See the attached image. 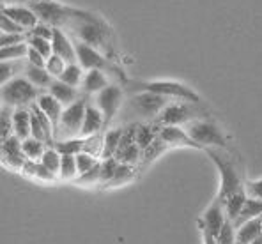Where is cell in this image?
Wrapping results in <instances>:
<instances>
[{
  "mask_svg": "<svg viewBox=\"0 0 262 244\" xmlns=\"http://www.w3.org/2000/svg\"><path fill=\"white\" fill-rule=\"evenodd\" d=\"M246 188V195L253 196V198H260L262 200V179L259 181H250L245 184Z\"/></svg>",
  "mask_w": 262,
  "mask_h": 244,
  "instance_id": "cell-48",
  "label": "cell"
},
{
  "mask_svg": "<svg viewBox=\"0 0 262 244\" xmlns=\"http://www.w3.org/2000/svg\"><path fill=\"white\" fill-rule=\"evenodd\" d=\"M96 183H101V161H99L94 168L89 170V172L82 173L78 179V184H82V186H91Z\"/></svg>",
  "mask_w": 262,
  "mask_h": 244,
  "instance_id": "cell-44",
  "label": "cell"
},
{
  "mask_svg": "<svg viewBox=\"0 0 262 244\" xmlns=\"http://www.w3.org/2000/svg\"><path fill=\"white\" fill-rule=\"evenodd\" d=\"M21 149L23 154L27 156V160L41 161V158H43L45 150L48 149V145H46V142L39 140V138L29 137L27 140H21Z\"/></svg>",
  "mask_w": 262,
  "mask_h": 244,
  "instance_id": "cell-27",
  "label": "cell"
},
{
  "mask_svg": "<svg viewBox=\"0 0 262 244\" xmlns=\"http://www.w3.org/2000/svg\"><path fill=\"white\" fill-rule=\"evenodd\" d=\"M172 99L163 98V96H158V94H151V92H138V94L131 96L129 106L140 119L156 121L158 115L165 110V106Z\"/></svg>",
  "mask_w": 262,
  "mask_h": 244,
  "instance_id": "cell-10",
  "label": "cell"
},
{
  "mask_svg": "<svg viewBox=\"0 0 262 244\" xmlns=\"http://www.w3.org/2000/svg\"><path fill=\"white\" fill-rule=\"evenodd\" d=\"M48 92L57 99V101L62 103L64 106H69V104H73L75 101H78V99L82 98L80 92H78V88L73 87V85L64 83V81H60V80L53 81L52 87L48 88Z\"/></svg>",
  "mask_w": 262,
  "mask_h": 244,
  "instance_id": "cell-20",
  "label": "cell"
},
{
  "mask_svg": "<svg viewBox=\"0 0 262 244\" xmlns=\"http://www.w3.org/2000/svg\"><path fill=\"white\" fill-rule=\"evenodd\" d=\"M128 87L131 88L133 94L138 92H151V94L163 96L168 99H184V101H195L199 103V94L190 88L188 85L181 83V81L172 80H154V81H129Z\"/></svg>",
  "mask_w": 262,
  "mask_h": 244,
  "instance_id": "cell-5",
  "label": "cell"
},
{
  "mask_svg": "<svg viewBox=\"0 0 262 244\" xmlns=\"http://www.w3.org/2000/svg\"><path fill=\"white\" fill-rule=\"evenodd\" d=\"M83 76H85L83 75V68L78 64V62H75V64L66 65L64 73L60 75V78H57V80H60V81H64V83L73 85V87L78 88L80 85L83 83Z\"/></svg>",
  "mask_w": 262,
  "mask_h": 244,
  "instance_id": "cell-30",
  "label": "cell"
},
{
  "mask_svg": "<svg viewBox=\"0 0 262 244\" xmlns=\"http://www.w3.org/2000/svg\"><path fill=\"white\" fill-rule=\"evenodd\" d=\"M30 108H16L13 114V133L20 140H27L32 137V126H30Z\"/></svg>",
  "mask_w": 262,
  "mask_h": 244,
  "instance_id": "cell-21",
  "label": "cell"
},
{
  "mask_svg": "<svg viewBox=\"0 0 262 244\" xmlns=\"http://www.w3.org/2000/svg\"><path fill=\"white\" fill-rule=\"evenodd\" d=\"M117 168H119V161L115 158H105V160H101V183L110 184L114 181Z\"/></svg>",
  "mask_w": 262,
  "mask_h": 244,
  "instance_id": "cell-40",
  "label": "cell"
},
{
  "mask_svg": "<svg viewBox=\"0 0 262 244\" xmlns=\"http://www.w3.org/2000/svg\"><path fill=\"white\" fill-rule=\"evenodd\" d=\"M122 87L117 83H110L106 88H103L99 94H96V106L101 110L103 117H105V127L114 121V117L117 115L119 108L122 104Z\"/></svg>",
  "mask_w": 262,
  "mask_h": 244,
  "instance_id": "cell-11",
  "label": "cell"
},
{
  "mask_svg": "<svg viewBox=\"0 0 262 244\" xmlns=\"http://www.w3.org/2000/svg\"><path fill=\"white\" fill-rule=\"evenodd\" d=\"M204 152L214 161V165H216L220 170V175H222V186H220V195H218L220 202L223 204L232 193H237V191H241V189H245V184H243L239 173L236 172V166L232 165L229 156L220 154L213 149H206Z\"/></svg>",
  "mask_w": 262,
  "mask_h": 244,
  "instance_id": "cell-6",
  "label": "cell"
},
{
  "mask_svg": "<svg viewBox=\"0 0 262 244\" xmlns=\"http://www.w3.org/2000/svg\"><path fill=\"white\" fill-rule=\"evenodd\" d=\"M186 133L191 138L200 143L204 149H207L209 145L220 147V149H225L227 147V138L222 133V129L209 119H199V121H191L186 124Z\"/></svg>",
  "mask_w": 262,
  "mask_h": 244,
  "instance_id": "cell-8",
  "label": "cell"
},
{
  "mask_svg": "<svg viewBox=\"0 0 262 244\" xmlns=\"http://www.w3.org/2000/svg\"><path fill=\"white\" fill-rule=\"evenodd\" d=\"M133 175H135V166L119 163V168H117V172H115L114 181H112L108 186H117L122 183H128V181L133 179Z\"/></svg>",
  "mask_w": 262,
  "mask_h": 244,
  "instance_id": "cell-42",
  "label": "cell"
},
{
  "mask_svg": "<svg viewBox=\"0 0 262 244\" xmlns=\"http://www.w3.org/2000/svg\"><path fill=\"white\" fill-rule=\"evenodd\" d=\"M115 160L119 163H124V165L137 166L142 160V149L138 147V143H131V145L121 147V149L115 152Z\"/></svg>",
  "mask_w": 262,
  "mask_h": 244,
  "instance_id": "cell-28",
  "label": "cell"
},
{
  "mask_svg": "<svg viewBox=\"0 0 262 244\" xmlns=\"http://www.w3.org/2000/svg\"><path fill=\"white\" fill-rule=\"evenodd\" d=\"M158 137L167 143L168 147H193V149L206 150L200 143H196L193 138L186 133V129H183L181 126H161Z\"/></svg>",
  "mask_w": 262,
  "mask_h": 244,
  "instance_id": "cell-12",
  "label": "cell"
},
{
  "mask_svg": "<svg viewBox=\"0 0 262 244\" xmlns=\"http://www.w3.org/2000/svg\"><path fill=\"white\" fill-rule=\"evenodd\" d=\"M87 94H83L78 101L64 108L62 119H60L59 133H57L55 140H62V138H76L82 133V124L85 117V108H87Z\"/></svg>",
  "mask_w": 262,
  "mask_h": 244,
  "instance_id": "cell-9",
  "label": "cell"
},
{
  "mask_svg": "<svg viewBox=\"0 0 262 244\" xmlns=\"http://www.w3.org/2000/svg\"><path fill=\"white\" fill-rule=\"evenodd\" d=\"M216 241H218V244H236V241H237V230H236V227H234L232 219L227 218V221L223 223L222 230H220Z\"/></svg>",
  "mask_w": 262,
  "mask_h": 244,
  "instance_id": "cell-37",
  "label": "cell"
},
{
  "mask_svg": "<svg viewBox=\"0 0 262 244\" xmlns=\"http://www.w3.org/2000/svg\"><path fill=\"white\" fill-rule=\"evenodd\" d=\"M29 7L37 14L39 21L48 23L53 29H66L73 14V7H66L53 0H30Z\"/></svg>",
  "mask_w": 262,
  "mask_h": 244,
  "instance_id": "cell-7",
  "label": "cell"
},
{
  "mask_svg": "<svg viewBox=\"0 0 262 244\" xmlns=\"http://www.w3.org/2000/svg\"><path fill=\"white\" fill-rule=\"evenodd\" d=\"M260 235H262V216L241 225V227L237 228L236 244H252L255 239H259Z\"/></svg>",
  "mask_w": 262,
  "mask_h": 244,
  "instance_id": "cell-23",
  "label": "cell"
},
{
  "mask_svg": "<svg viewBox=\"0 0 262 244\" xmlns=\"http://www.w3.org/2000/svg\"><path fill=\"white\" fill-rule=\"evenodd\" d=\"M2 14L9 16L11 20H14L18 25H21L27 32H30V30L39 23L37 14L34 13L30 7H25V6H6V7H2Z\"/></svg>",
  "mask_w": 262,
  "mask_h": 244,
  "instance_id": "cell-16",
  "label": "cell"
},
{
  "mask_svg": "<svg viewBox=\"0 0 262 244\" xmlns=\"http://www.w3.org/2000/svg\"><path fill=\"white\" fill-rule=\"evenodd\" d=\"M98 163H99L98 158H94L92 154H89V152L76 154V166H78V175H82V173L89 172L91 168H94Z\"/></svg>",
  "mask_w": 262,
  "mask_h": 244,
  "instance_id": "cell-43",
  "label": "cell"
},
{
  "mask_svg": "<svg viewBox=\"0 0 262 244\" xmlns=\"http://www.w3.org/2000/svg\"><path fill=\"white\" fill-rule=\"evenodd\" d=\"M60 161H62V156L57 152L55 147H48L45 150L43 158H41V165H45L53 175H59L60 172Z\"/></svg>",
  "mask_w": 262,
  "mask_h": 244,
  "instance_id": "cell-34",
  "label": "cell"
},
{
  "mask_svg": "<svg viewBox=\"0 0 262 244\" xmlns=\"http://www.w3.org/2000/svg\"><path fill=\"white\" fill-rule=\"evenodd\" d=\"M53 147H55L57 152H59L60 156H66V154L76 156V154L83 152V149H85V138H82V137L62 138V140H55Z\"/></svg>",
  "mask_w": 262,
  "mask_h": 244,
  "instance_id": "cell-25",
  "label": "cell"
},
{
  "mask_svg": "<svg viewBox=\"0 0 262 244\" xmlns=\"http://www.w3.org/2000/svg\"><path fill=\"white\" fill-rule=\"evenodd\" d=\"M37 106L48 115V119L52 121L53 124V129H55V138H57V133H59V126H60V119H62V114H64V104L60 101H57L50 92H43V94L37 98Z\"/></svg>",
  "mask_w": 262,
  "mask_h": 244,
  "instance_id": "cell-15",
  "label": "cell"
},
{
  "mask_svg": "<svg viewBox=\"0 0 262 244\" xmlns=\"http://www.w3.org/2000/svg\"><path fill=\"white\" fill-rule=\"evenodd\" d=\"M167 143H165L163 140H161L160 137L154 140L151 145L149 147H145L144 150H142V160H140V165H149L151 161H154L156 158H160L161 154L167 150Z\"/></svg>",
  "mask_w": 262,
  "mask_h": 244,
  "instance_id": "cell-32",
  "label": "cell"
},
{
  "mask_svg": "<svg viewBox=\"0 0 262 244\" xmlns=\"http://www.w3.org/2000/svg\"><path fill=\"white\" fill-rule=\"evenodd\" d=\"M52 46H53V53H57L59 57H62L68 64H75V62H78L75 45H73L71 39L66 36L64 29H55V30H53Z\"/></svg>",
  "mask_w": 262,
  "mask_h": 244,
  "instance_id": "cell-18",
  "label": "cell"
},
{
  "mask_svg": "<svg viewBox=\"0 0 262 244\" xmlns=\"http://www.w3.org/2000/svg\"><path fill=\"white\" fill-rule=\"evenodd\" d=\"M37 170H39V161H32V160H27L25 165H23L21 172L25 175H30V177H37Z\"/></svg>",
  "mask_w": 262,
  "mask_h": 244,
  "instance_id": "cell-50",
  "label": "cell"
},
{
  "mask_svg": "<svg viewBox=\"0 0 262 244\" xmlns=\"http://www.w3.org/2000/svg\"><path fill=\"white\" fill-rule=\"evenodd\" d=\"M105 129V117H103L101 110H99L96 104H87L85 108V117H83V124H82V133L80 137L82 138H89L92 135H98Z\"/></svg>",
  "mask_w": 262,
  "mask_h": 244,
  "instance_id": "cell-17",
  "label": "cell"
},
{
  "mask_svg": "<svg viewBox=\"0 0 262 244\" xmlns=\"http://www.w3.org/2000/svg\"><path fill=\"white\" fill-rule=\"evenodd\" d=\"M0 27H2V34H29L21 25H18L6 14H2V18H0Z\"/></svg>",
  "mask_w": 262,
  "mask_h": 244,
  "instance_id": "cell-45",
  "label": "cell"
},
{
  "mask_svg": "<svg viewBox=\"0 0 262 244\" xmlns=\"http://www.w3.org/2000/svg\"><path fill=\"white\" fill-rule=\"evenodd\" d=\"M200 221H202V230L209 232L213 237H218L223 223L227 221V214H225V207H223V204L216 198V202L207 209L206 214H204V218L200 219Z\"/></svg>",
  "mask_w": 262,
  "mask_h": 244,
  "instance_id": "cell-14",
  "label": "cell"
},
{
  "mask_svg": "<svg viewBox=\"0 0 262 244\" xmlns=\"http://www.w3.org/2000/svg\"><path fill=\"white\" fill-rule=\"evenodd\" d=\"M260 216H262V200L248 196L245 202V207L241 209L239 216H237L236 221H234V227L239 228L241 225L252 221V219H255V218H260Z\"/></svg>",
  "mask_w": 262,
  "mask_h": 244,
  "instance_id": "cell-22",
  "label": "cell"
},
{
  "mask_svg": "<svg viewBox=\"0 0 262 244\" xmlns=\"http://www.w3.org/2000/svg\"><path fill=\"white\" fill-rule=\"evenodd\" d=\"M53 27L52 25H48V23H43V21H39L36 27H34L32 30L29 32V36H32V37H43V39H48V41H52L53 39Z\"/></svg>",
  "mask_w": 262,
  "mask_h": 244,
  "instance_id": "cell-46",
  "label": "cell"
},
{
  "mask_svg": "<svg viewBox=\"0 0 262 244\" xmlns=\"http://www.w3.org/2000/svg\"><path fill=\"white\" fill-rule=\"evenodd\" d=\"M66 29L76 37V41L85 42V45L96 48L110 60L117 57L114 32H112L108 23L103 18H99L98 14L87 13L82 9H73V14Z\"/></svg>",
  "mask_w": 262,
  "mask_h": 244,
  "instance_id": "cell-1",
  "label": "cell"
},
{
  "mask_svg": "<svg viewBox=\"0 0 262 244\" xmlns=\"http://www.w3.org/2000/svg\"><path fill=\"white\" fill-rule=\"evenodd\" d=\"M23 75L29 78V81L32 85H36L37 88H41V91H46V88L52 87V83L55 81L52 75H50L48 71H46V68H37V65H27L25 73Z\"/></svg>",
  "mask_w": 262,
  "mask_h": 244,
  "instance_id": "cell-24",
  "label": "cell"
},
{
  "mask_svg": "<svg viewBox=\"0 0 262 244\" xmlns=\"http://www.w3.org/2000/svg\"><path fill=\"white\" fill-rule=\"evenodd\" d=\"M122 133H124V129H108L105 133V145H103V158L101 160H105V158H114L115 152L119 150V147H121V140H122Z\"/></svg>",
  "mask_w": 262,
  "mask_h": 244,
  "instance_id": "cell-29",
  "label": "cell"
},
{
  "mask_svg": "<svg viewBox=\"0 0 262 244\" xmlns=\"http://www.w3.org/2000/svg\"><path fill=\"white\" fill-rule=\"evenodd\" d=\"M14 62L16 60H6L0 64V81H2V85L7 83V81H11L13 78H16V76H20V73H25L27 65H29V62H27V64L18 65L16 68Z\"/></svg>",
  "mask_w": 262,
  "mask_h": 244,
  "instance_id": "cell-33",
  "label": "cell"
},
{
  "mask_svg": "<svg viewBox=\"0 0 262 244\" xmlns=\"http://www.w3.org/2000/svg\"><path fill=\"white\" fill-rule=\"evenodd\" d=\"M75 48H76V57H78V64L82 65L85 71H89V69H99V71L106 73L110 80L119 81L121 85L129 83L124 71H122L114 60H110L108 57L103 55L101 52H98L96 48H92V46L85 45V42H80V41H75Z\"/></svg>",
  "mask_w": 262,
  "mask_h": 244,
  "instance_id": "cell-4",
  "label": "cell"
},
{
  "mask_svg": "<svg viewBox=\"0 0 262 244\" xmlns=\"http://www.w3.org/2000/svg\"><path fill=\"white\" fill-rule=\"evenodd\" d=\"M13 114L14 110L9 106H2L0 112V138L7 140L9 137H13Z\"/></svg>",
  "mask_w": 262,
  "mask_h": 244,
  "instance_id": "cell-35",
  "label": "cell"
},
{
  "mask_svg": "<svg viewBox=\"0 0 262 244\" xmlns=\"http://www.w3.org/2000/svg\"><path fill=\"white\" fill-rule=\"evenodd\" d=\"M246 198H248V195L245 193V189H241V191H237V193H232V195H230L229 198L223 202L227 218L232 219V221H236V218L239 216L241 209L245 207Z\"/></svg>",
  "mask_w": 262,
  "mask_h": 244,
  "instance_id": "cell-26",
  "label": "cell"
},
{
  "mask_svg": "<svg viewBox=\"0 0 262 244\" xmlns=\"http://www.w3.org/2000/svg\"><path fill=\"white\" fill-rule=\"evenodd\" d=\"M110 85V78L106 73L99 71V69H89L85 71V76H83V83L82 88L87 96L91 94H99L103 88H106Z\"/></svg>",
  "mask_w": 262,
  "mask_h": 244,
  "instance_id": "cell-19",
  "label": "cell"
},
{
  "mask_svg": "<svg viewBox=\"0 0 262 244\" xmlns=\"http://www.w3.org/2000/svg\"><path fill=\"white\" fill-rule=\"evenodd\" d=\"M252 244H262V235H260V237H259V239H255V241H253Z\"/></svg>",
  "mask_w": 262,
  "mask_h": 244,
  "instance_id": "cell-51",
  "label": "cell"
},
{
  "mask_svg": "<svg viewBox=\"0 0 262 244\" xmlns=\"http://www.w3.org/2000/svg\"><path fill=\"white\" fill-rule=\"evenodd\" d=\"M43 92L45 91H41L36 85L30 83L25 75H20L2 85V91H0L2 106H9L13 110H16V108H30Z\"/></svg>",
  "mask_w": 262,
  "mask_h": 244,
  "instance_id": "cell-3",
  "label": "cell"
},
{
  "mask_svg": "<svg viewBox=\"0 0 262 244\" xmlns=\"http://www.w3.org/2000/svg\"><path fill=\"white\" fill-rule=\"evenodd\" d=\"M21 42H29V34H2L0 36V48L21 45Z\"/></svg>",
  "mask_w": 262,
  "mask_h": 244,
  "instance_id": "cell-47",
  "label": "cell"
},
{
  "mask_svg": "<svg viewBox=\"0 0 262 244\" xmlns=\"http://www.w3.org/2000/svg\"><path fill=\"white\" fill-rule=\"evenodd\" d=\"M27 62H29L30 65H37V68H45V65H46V59L34 48H29V53H27Z\"/></svg>",
  "mask_w": 262,
  "mask_h": 244,
  "instance_id": "cell-49",
  "label": "cell"
},
{
  "mask_svg": "<svg viewBox=\"0 0 262 244\" xmlns=\"http://www.w3.org/2000/svg\"><path fill=\"white\" fill-rule=\"evenodd\" d=\"M209 112L202 103L195 101H184V99H172L170 103L165 106V110L158 115L156 124L160 126H181V124H188L191 121H199V119H207Z\"/></svg>",
  "mask_w": 262,
  "mask_h": 244,
  "instance_id": "cell-2",
  "label": "cell"
},
{
  "mask_svg": "<svg viewBox=\"0 0 262 244\" xmlns=\"http://www.w3.org/2000/svg\"><path fill=\"white\" fill-rule=\"evenodd\" d=\"M29 46H30V48H34V50H37V52H39L41 55L45 57V59H48V57L53 55L52 41L43 39V37H32V36H29Z\"/></svg>",
  "mask_w": 262,
  "mask_h": 244,
  "instance_id": "cell-41",
  "label": "cell"
},
{
  "mask_svg": "<svg viewBox=\"0 0 262 244\" xmlns=\"http://www.w3.org/2000/svg\"><path fill=\"white\" fill-rule=\"evenodd\" d=\"M66 65H68V62H66L62 57H59L57 53H53L52 57H48L46 59V71L50 73V75L53 76V78H60V75L64 73V69H66Z\"/></svg>",
  "mask_w": 262,
  "mask_h": 244,
  "instance_id": "cell-39",
  "label": "cell"
},
{
  "mask_svg": "<svg viewBox=\"0 0 262 244\" xmlns=\"http://www.w3.org/2000/svg\"><path fill=\"white\" fill-rule=\"evenodd\" d=\"M59 175L62 177V179L69 181L73 179V177L78 175V166H76V156H69V154H66L62 156V161H60V172Z\"/></svg>",
  "mask_w": 262,
  "mask_h": 244,
  "instance_id": "cell-38",
  "label": "cell"
},
{
  "mask_svg": "<svg viewBox=\"0 0 262 244\" xmlns=\"http://www.w3.org/2000/svg\"><path fill=\"white\" fill-rule=\"evenodd\" d=\"M29 42H21V45H13V46H4L0 48V60H23L27 59L29 53Z\"/></svg>",
  "mask_w": 262,
  "mask_h": 244,
  "instance_id": "cell-31",
  "label": "cell"
},
{
  "mask_svg": "<svg viewBox=\"0 0 262 244\" xmlns=\"http://www.w3.org/2000/svg\"><path fill=\"white\" fill-rule=\"evenodd\" d=\"M2 163L11 168H23L27 161V156L23 154V149H21V140L18 137H9L7 140H2Z\"/></svg>",
  "mask_w": 262,
  "mask_h": 244,
  "instance_id": "cell-13",
  "label": "cell"
},
{
  "mask_svg": "<svg viewBox=\"0 0 262 244\" xmlns=\"http://www.w3.org/2000/svg\"><path fill=\"white\" fill-rule=\"evenodd\" d=\"M103 145H105L103 133L92 135V137L85 138V149H83V152L92 154L94 158H103Z\"/></svg>",
  "mask_w": 262,
  "mask_h": 244,
  "instance_id": "cell-36",
  "label": "cell"
}]
</instances>
